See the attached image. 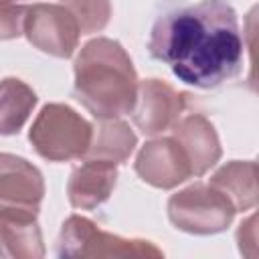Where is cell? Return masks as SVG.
<instances>
[{"label":"cell","instance_id":"6da1fadb","mask_svg":"<svg viewBox=\"0 0 259 259\" xmlns=\"http://www.w3.org/2000/svg\"><path fill=\"white\" fill-rule=\"evenodd\" d=\"M148 51L182 83L214 89L243 71L245 42L235 8L227 0H202L158 16Z\"/></svg>","mask_w":259,"mask_h":259},{"label":"cell","instance_id":"7a4b0ae2","mask_svg":"<svg viewBox=\"0 0 259 259\" xmlns=\"http://www.w3.org/2000/svg\"><path fill=\"white\" fill-rule=\"evenodd\" d=\"M73 73V95L95 119H115L132 113L138 75L117 40L97 36L85 42L75 57Z\"/></svg>","mask_w":259,"mask_h":259},{"label":"cell","instance_id":"3957f363","mask_svg":"<svg viewBox=\"0 0 259 259\" xmlns=\"http://www.w3.org/2000/svg\"><path fill=\"white\" fill-rule=\"evenodd\" d=\"M91 136L93 125L65 103L42 105L28 130V142L34 152L49 162L85 158Z\"/></svg>","mask_w":259,"mask_h":259},{"label":"cell","instance_id":"277c9868","mask_svg":"<svg viewBox=\"0 0 259 259\" xmlns=\"http://www.w3.org/2000/svg\"><path fill=\"white\" fill-rule=\"evenodd\" d=\"M57 255L59 257H162L152 241L146 239H127L99 229L91 219L81 214H71L65 219L61 233L57 237Z\"/></svg>","mask_w":259,"mask_h":259},{"label":"cell","instance_id":"5b68a950","mask_svg":"<svg viewBox=\"0 0 259 259\" xmlns=\"http://www.w3.org/2000/svg\"><path fill=\"white\" fill-rule=\"evenodd\" d=\"M170 223L190 235H217L231 227L235 208L229 198L210 184H190L168 198Z\"/></svg>","mask_w":259,"mask_h":259},{"label":"cell","instance_id":"8992f818","mask_svg":"<svg viewBox=\"0 0 259 259\" xmlns=\"http://www.w3.org/2000/svg\"><path fill=\"white\" fill-rule=\"evenodd\" d=\"M24 36L40 53L69 59L79 47L81 30L75 16L63 4L36 2L28 6Z\"/></svg>","mask_w":259,"mask_h":259},{"label":"cell","instance_id":"52a82bcc","mask_svg":"<svg viewBox=\"0 0 259 259\" xmlns=\"http://www.w3.org/2000/svg\"><path fill=\"white\" fill-rule=\"evenodd\" d=\"M186 103L188 95L176 91L166 81L144 79L138 81V95L132 117L144 136H160L182 117Z\"/></svg>","mask_w":259,"mask_h":259},{"label":"cell","instance_id":"ba28073f","mask_svg":"<svg viewBox=\"0 0 259 259\" xmlns=\"http://www.w3.org/2000/svg\"><path fill=\"white\" fill-rule=\"evenodd\" d=\"M134 168L146 184L160 190L176 188L192 176L190 162L172 136L146 142L136 156Z\"/></svg>","mask_w":259,"mask_h":259},{"label":"cell","instance_id":"9c48e42d","mask_svg":"<svg viewBox=\"0 0 259 259\" xmlns=\"http://www.w3.org/2000/svg\"><path fill=\"white\" fill-rule=\"evenodd\" d=\"M45 198V178L26 158L0 152V208L38 210Z\"/></svg>","mask_w":259,"mask_h":259},{"label":"cell","instance_id":"30bf717a","mask_svg":"<svg viewBox=\"0 0 259 259\" xmlns=\"http://www.w3.org/2000/svg\"><path fill=\"white\" fill-rule=\"evenodd\" d=\"M170 132L186 154L192 168V176L206 174L221 160V140L217 136L214 125L202 113H190L180 117L170 127Z\"/></svg>","mask_w":259,"mask_h":259},{"label":"cell","instance_id":"8fae6325","mask_svg":"<svg viewBox=\"0 0 259 259\" xmlns=\"http://www.w3.org/2000/svg\"><path fill=\"white\" fill-rule=\"evenodd\" d=\"M36 217L38 210L32 208H0V257H45V243Z\"/></svg>","mask_w":259,"mask_h":259},{"label":"cell","instance_id":"7c38bea8","mask_svg":"<svg viewBox=\"0 0 259 259\" xmlns=\"http://www.w3.org/2000/svg\"><path fill=\"white\" fill-rule=\"evenodd\" d=\"M115 182V164L97 158H85L79 166L73 168L67 180V198L73 208L93 210L111 196Z\"/></svg>","mask_w":259,"mask_h":259},{"label":"cell","instance_id":"4fadbf2b","mask_svg":"<svg viewBox=\"0 0 259 259\" xmlns=\"http://www.w3.org/2000/svg\"><path fill=\"white\" fill-rule=\"evenodd\" d=\"M208 184L223 192L237 212L251 210L257 204V166L253 160H231L223 164L210 176Z\"/></svg>","mask_w":259,"mask_h":259},{"label":"cell","instance_id":"5bb4252c","mask_svg":"<svg viewBox=\"0 0 259 259\" xmlns=\"http://www.w3.org/2000/svg\"><path fill=\"white\" fill-rule=\"evenodd\" d=\"M136 146L138 136L123 119H99V123L93 127L91 144L87 148L85 158H97L117 166L130 160Z\"/></svg>","mask_w":259,"mask_h":259},{"label":"cell","instance_id":"9a60e30c","mask_svg":"<svg viewBox=\"0 0 259 259\" xmlns=\"http://www.w3.org/2000/svg\"><path fill=\"white\" fill-rule=\"evenodd\" d=\"M38 97L22 79L6 77L0 81V136L18 134L28 121Z\"/></svg>","mask_w":259,"mask_h":259},{"label":"cell","instance_id":"2e32d148","mask_svg":"<svg viewBox=\"0 0 259 259\" xmlns=\"http://www.w3.org/2000/svg\"><path fill=\"white\" fill-rule=\"evenodd\" d=\"M63 6L75 16L81 34L103 30L111 18L109 0H63Z\"/></svg>","mask_w":259,"mask_h":259},{"label":"cell","instance_id":"e0dca14e","mask_svg":"<svg viewBox=\"0 0 259 259\" xmlns=\"http://www.w3.org/2000/svg\"><path fill=\"white\" fill-rule=\"evenodd\" d=\"M28 4L20 2H0V40L18 38L24 34Z\"/></svg>","mask_w":259,"mask_h":259},{"label":"cell","instance_id":"ac0fdd59","mask_svg":"<svg viewBox=\"0 0 259 259\" xmlns=\"http://www.w3.org/2000/svg\"><path fill=\"white\" fill-rule=\"evenodd\" d=\"M237 241H239V249L241 251H243L245 245H249V255L255 253V214H251L247 221H243L239 225Z\"/></svg>","mask_w":259,"mask_h":259},{"label":"cell","instance_id":"d6986e66","mask_svg":"<svg viewBox=\"0 0 259 259\" xmlns=\"http://www.w3.org/2000/svg\"><path fill=\"white\" fill-rule=\"evenodd\" d=\"M0 2H18V0H0Z\"/></svg>","mask_w":259,"mask_h":259}]
</instances>
